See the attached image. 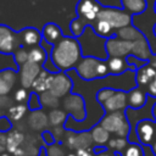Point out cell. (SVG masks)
Here are the masks:
<instances>
[{"instance_id":"obj_5","label":"cell","mask_w":156,"mask_h":156,"mask_svg":"<svg viewBox=\"0 0 156 156\" xmlns=\"http://www.w3.org/2000/svg\"><path fill=\"white\" fill-rule=\"evenodd\" d=\"M21 46V33H15L6 24H0V52L13 54Z\"/></svg>"},{"instance_id":"obj_3","label":"cell","mask_w":156,"mask_h":156,"mask_svg":"<svg viewBox=\"0 0 156 156\" xmlns=\"http://www.w3.org/2000/svg\"><path fill=\"white\" fill-rule=\"evenodd\" d=\"M98 18L107 21L116 30L132 24V15L126 10H121L117 7H101Z\"/></svg>"},{"instance_id":"obj_48","label":"cell","mask_w":156,"mask_h":156,"mask_svg":"<svg viewBox=\"0 0 156 156\" xmlns=\"http://www.w3.org/2000/svg\"><path fill=\"white\" fill-rule=\"evenodd\" d=\"M96 156H117V152H115V151H111L110 149H106L105 151H102V152L98 154Z\"/></svg>"},{"instance_id":"obj_54","label":"cell","mask_w":156,"mask_h":156,"mask_svg":"<svg viewBox=\"0 0 156 156\" xmlns=\"http://www.w3.org/2000/svg\"><path fill=\"white\" fill-rule=\"evenodd\" d=\"M0 156H10V155L6 154V152H2V154H0Z\"/></svg>"},{"instance_id":"obj_28","label":"cell","mask_w":156,"mask_h":156,"mask_svg":"<svg viewBox=\"0 0 156 156\" xmlns=\"http://www.w3.org/2000/svg\"><path fill=\"white\" fill-rule=\"evenodd\" d=\"M49 124L52 126V127H60L62 126L65 122H66V118H67V112L65 110H61V108H52L49 115Z\"/></svg>"},{"instance_id":"obj_16","label":"cell","mask_w":156,"mask_h":156,"mask_svg":"<svg viewBox=\"0 0 156 156\" xmlns=\"http://www.w3.org/2000/svg\"><path fill=\"white\" fill-rule=\"evenodd\" d=\"M21 40L23 46H37L43 41L41 32L34 27H27L21 32Z\"/></svg>"},{"instance_id":"obj_23","label":"cell","mask_w":156,"mask_h":156,"mask_svg":"<svg viewBox=\"0 0 156 156\" xmlns=\"http://www.w3.org/2000/svg\"><path fill=\"white\" fill-rule=\"evenodd\" d=\"M116 37L121 38V39H124V40H129V41H134V40H138L143 37H145L139 29H136L134 26L129 24V26H126L123 28H119L116 30Z\"/></svg>"},{"instance_id":"obj_39","label":"cell","mask_w":156,"mask_h":156,"mask_svg":"<svg viewBox=\"0 0 156 156\" xmlns=\"http://www.w3.org/2000/svg\"><path fill=\"white\" fill-rule=\"evenodd\" d=\"M76 138H77V134L72 130H68V132H65V135H63V144L69 149V150H76Z\"/></svg>"},{"instance_id":"obj_22","label":"cell","mask_w":156,"mask_h":156,"mask_svg":"<svg viewBox=\"0 0 156 156\" xmlns=\"http://www.w3.org/2000/svg\"><path fill=\"white\" fill-rule=\"evenodd\" d=\"M26 135L22 133V130H10L7 133V140H6V150L10 151L11 154H13V151L20 147L23 143H24Z\"/></svg>"},{"instance_id":"obj_33","label":"cell","mask_w":156,"mask_h":156,"mask_svg":"<svg viewBox=\"0 0 156 156\" xmlns=\"http://www.w3.org/2000/svg\"><path fill=\"white\" fill-rule=\"evenodd\" d=\"M128 140L127 138H121V136H117V138H113V139H110L108 143H107V149L115 151V152H122L127 146H128Z\"/></svg>"},{"instance_id":"obj_4","label":"cell","mask_w":156,"mask_h":156,"mask_svg":"<svg viewBox=\"0 0 156 156\" xmlns=\"http://www.w3.org/2000/svg\"><path fill=\"white\" fill-rule=\"evenodd\" d=\"M73 83L69 76L66 74V72H56L49 74L48 80V90L51 91L57 98H65L68 95L72 90Z\"/></svg>"},{"instance_id":"obj_26","label":"cell","mask_w":156,"mask_h":156,"mask_svg":"<svg viewBox=\"0 0 156 156\" xmlns=\"http://www.w3.org/2000/svg\"><path fill=\"white\" fill-rule=\"evenodd\" d=\"M48 55H49V54H48V51L45 50V48H43L41 45H37V46H33V48L29 50L28 61L43 66L44 62H45L46 58H48Z\"/></svg>"},{"instance_id":"obj_14","label":"cell","mask_w":156,"mask_h":156,"mask_svg":"<svg viewBox=\"0 0 156 156\" xmlns=\"http://www.w3.org/2000/svg\"><path fill=\"white\" fill-rule=\"evenodd\" d=\"M17 80V72L12 68L0 71V96L9 95Z\"/></svg>"},{"instance_id":"obj_24","label":"cell","mask_w":156,"mask_h":156,"mask_svg":"<svg viewBox=\"0 0 156 156\" xmlns=\"http://www.w3.org/2000/svg\"><path fill=\"white\" fill-rule=\"evenodd\" d=\"M123 10L129 12L132 16L143 13L146 10V0H121Z\"/></svg>"},{"instance_id":"obj_9","label":"cell","mask_w":156,"mask_h":156,"mask_svg":"<svg viewBox=\"0 0 156 156\" xmlns=\"http://www.w3.org/2000/svg\"><path fill=\"white\" fill-rule=\"evenodd\" d=\"M101 7L102 6L96 0H79L76 6V12L78 17L87 21V23L90 26L91 22L98 18Z\"/></svg>"},{"instance_id":"obj_55","label":"cell","mask_w":156,"mask_h":156,"mask_svg":"<svg viewBox=\"0 0 156 156\" xmlns=\"http://www.w3.org/2000/svg\"><path fill=\"white\" fill-rule=\"evenodd\" d=\"M154 10H155V13H156V1H155V5H154Z\"/></svg>"},{"instance_id":"obj_41","label":"cell","mask_w":156,"mask_h":156,"mask_svg":"<svg viewBox=\"0 0 156 156\" xmlns=\"http://www.w3.org/2000/svg\"><path fill=\"white\" fill-rule=\"evenodd\" d=\"M27 99H28V90H27L26 88L22 87V88H20V89L16 90L15 96H13V100H15L16 102H18V104H23Z\"/></svg>"},{"instance_id":"obj_1","label":"cell","mask_w":156,"mask_h":156,"mask_svg":"<svg viewBox=\"0 0 156 156\" xmlns=\"http://www.w3.org/2000/svg\"><path fill=\"white\" fill-rule=\"evenodd\" d=\"M50 56L58 71H71L82 58V45L76 37H62L52 45Z\"/></svg>"},{"instance_id":"obj_52","label":"cell","mask_w":156,"mask_h":156,"mask_svg":"<svg viewBox=\"0 0 156 156\" xmlns=\"http://www.w3.org/2000/svg\"><path fill=\"white\" fill-rule=\"evenodd\" d=\"M152 32H154V35L156 37V23H155V26H154V28H152Z\"/></svg>"},{"instance_id":"obj_36","label":"cell","mask_w":156,"mask_h":156,"mask_svg":"<svg viewBox=\"0 0 156 156\" xmlns=\"http://www.w3.org/2000/svg\"><path fill=\"white\" fill-rule=\"evenodd\" d=\"M13 101L15 100L10 99L7 95H1L0 96V118H4L5 116H7L9 110L15 105Z\"/></svg>"},{"instance_id":"obj_6","label":"cell","mask_w":156,"mask_h":156,"mask_svg":"<svg viewBox=\"0 0 156 156\" xmlns=\"http://www.w3.org/2000/svg\"><path fill=\"white\" fill-rule=\"evenodd\" d=\"M63 110L71 115L76 121H84L87 117V110H85V102L82 95L79 94H72L69 93L63 98L62 101Z\"/></svg>"},{"instance_id":"obj_49","label":"cell","mask_w":156,"mask_h":156,"mask_svg":"<svg viewBox=\"0 0 156 156\" xmlns=\"http://www.w3.org/2000/svg\"><path fill=\"white\" fill-rule=\"evenodd\" d=\"M149 62H150V65H151V66H154V67L156 68V55H154Z\"/></svg>"},{"instance_id":"obj_19","label":"cell","mask_w":156,"mask_h":156,"mask_svg":"<svg viewBox=\"0 0 156 156\" xmlns=\"http://www.w3.org/2000/svg\"><path fill=\"white\" fill-rule=\"evenodd\" d=\"M90 27L93 28L94 33L96 35H99L100 38H104V39H108L111 37H115L116 35V30L112 28V26L105 21V20H100V18H96L94 22H91Z\"/></svg>"},{"instance_id":"obj_8","label":"cell","mask_w":156,"mask_h":156,"mask_svg":"<svg viewBox=\"0 0 156 156\" xmlns=\"http://www.w3.org/2000/svg\"><path fill=\"white\" fill-rule=\"evenodd\" d=\"M100 58L95 56H84L74 67L78 76L84 80H94L98 78V67Z\"/></svg>"},{"instance_id":"obj_2","label":"cell","mask_w":156,"mask_h":156,"mask_svg":"<svg viewBox=\"0 0 156 156\" xmlns=\"http://www.w3.org/2000/svg\"><path fill=\"white\" fill-rule=\"evenodd\" d=\"M107 132L116 134L121 138H128L130 132V124L127 119L124 111H116V112H108L106 113L100 123Z\"/></svg>"},{"instance_id":"obj_15","label":"cell","mask_w":156,"mask_h":156,"mask_svg":"<svg viewBox=\"0 0 156 156\" xmlns=\"http://www.w3.org/2000/svg\"><path fill=\"white\" fill-rule=\"evenodd\" d=\"M27 124H28V127L30 129L37 130V132H41L48 127L49 117L41 110L30 111V113H29V116L27 118Z\"/></svg>"},{"instance_id":"obj_25","label":"cell","mask_w":156,"mask_h":156,"mask_svg":"<svg viewBox=\"0 0 156 156\" xmlns=\"http://www.w3.org/2000/svg\"><path fill=\"white\" fill-rule=\"evenodd\" d=\"M90 133H91L93 140H94V143H95L96 145L104 146V145L107 144L108 140H110V132H107V130H106L102 126H100V124H96L95 127H93L91 130H90Z\"/></svg>"},{"instance_id":"obj_21","label":"cell","mask_w":156,"mask_h":156,"mask_svg":"<svg viewBox=\"0 0 156 156\" xmlns=\"http://www.w3.org/2000/svg\"><path fill=\"white\" fill-rule=\"evenodd\" d=\"M146 93L138 87L128 93V106L133 110L141 108L146 104Z\"/></svg>"},{"instance_id":"obj_7","label":"cell","mask_w":156,"mask_h":156,"mask_svg":"<svg viewBox=\"0 0 156 156\" xmlns=\"http://www.w3.org/2000/svg\"><path fill=\"white\" fill-rule=\"evenodd\" d=\"M134 41L124 40L118 37H111L106 39L105 41V51L107 54V57H123L132 55Z\"/></svg>"},{"instance_id":"obj_10","label":"cell","mask_w":156,"mask_h":156,"mask_svg":"<svg viewBox=\"0 0 156 156\" xmlns=\"http://www.w3.org/2000/svg\"><path fill=\"white\" fill-rule=\"evenodd\" d=\"M41 72V66L34 62H26L24 65H22L20 67V80H21V85L26 89L32 88L34 80L37 79V77L40 74Z\"/></svg>"},{"instance_id":"obj_37","label":"cell","mask_w":156,"mask_h":156,"mask_svg":"<svg viewBox=\"0 0 156 156\" xmlns=\"http://www.w3.org/2000/svg\"><path fill=\"white\" fill-rule=\"evenodd\" d=\"M115 93H116V90L112 89V88H102V89H100V90L96 93V100L102 105V104L106 102Z\"/></svg>"},{"instance_id":"obj_53","label":"cell","mask_w":156,"mask_h":156,"mask_svg":"<svg viewBox=\"0 0 156 156\" xmlns=\"http://www.w3.org/2000/svg\"><path fill=\"white\" fill-rule=\"evenodd\" d=\"M67 156H78V155H77V152H71V154H68Z\"/></svg>"},{"instance_id":"obj_56","label":"cell","mask_w":156,"mask_h":156,"mask_svg":"<svg viewBox=\"0 0 156 156\" xmlns=\"http://www.w3.org/2000/svg\"><path fill=\"white\" fill-rule=\"evenodd\" d=\"M155 78H156V76H155Z\"/></svg>"},{"instance_id":"obj_35","label":"cell","mask_w":156,"mask_h":156,"mask_svg":"<svg viewBox=\"0 0 156 156\" xmlns=\"http://www.w3.org/2000/svg\"><path fill=\"white\" fill-rule=\"evenodd\" d=\"M28 57H29V51L24 46H21L20 49H17L13 52V58H15V61H16L18 67H21L22 65L28 62Z\"/></svg>"},{"instance_id":"obj_32","label":"cell","mask_w":156,"mask_h":156,"mask_svg":"<svg viewBox=\"0 0 156 156\" xmlns=\"http://www.w3.org/2000/svg\"><path fill=\"white\" fill-rule=\"evenodd\" d=\"M87 26H88V23H87V21H84L83 18H80V17L74 18V20L71 22V24H69V28H71V32H72L73 37L79 38V37L84 33Z\"/></svg>"},{"instance_id":"obj_51","label":"cell","mask_w":156,"mask_h":156,"mask_svg":"<svg viewBox=\"0 0 156 156\" xmlns=\"http://www.w3.org/2000/svg\"><path fill=\"white\" fill-rule=\"evenodd\" d=\"M151 147H152V151H154V154L156 155V140L152 143V145H151Z\"/></svg>"},{"instance_id":"obj_46","label":"cell","mask_w":156,"mask_h":156,"mask_svg":"<svg viewBox=\"0 0 156 156\" xmlns=\"http://www.w3.org/2000/svg\"><path fill=\"white\" fill-rule=\"evenodd\" d=\"M6 140H7V134L0 132V154H2L6 150Z\"/></svg>"},{"instance_id":"obj_40","label":"cell","mask_w":156,"mask_h":156,"mask_svg":"<svg viewBox=\"0 0 156 156\" xmlns=\"http://www.w3.org/2000/svg\"><path fill=\"white\" fill-rule=\"evenodd\" d=\"M45 151H46V156H66L63 149L60 145H57V144L48 145Z\"/></svg>"},{"instance_id":"obj_47","label":"cell","mask_w":156,"mask_h":156,"mask_svg":"<svg viewBox=\"0 0 156 156\" xmlns=\"http://www.w3.org/2000/svg\"><path fill=\"white\" fill-rule=\"evenodd\" d=\"M76 152L78 156H93L94 155V151L91 150V147L90 149H78V150H76Z\"/></svg>"},{"instance_id":"obj_17","label":"cell","mask_w":156,"mask_h":156,"mask_svg":"<svg viewBox=\"0 0 156 156\" xmlns=\"http://www.w3.org/2000/svg\"><path fill=\"white\" fill-rule=\"evenodd\" d=\"M107 65L110 69V74H122L127 69L135 71L138 68L135 65H130L127 62L126 58L123 57H107Z\"/></svg>"},{"instance_id":"obj_20","label":"cell","mask_w":156,"mask_h":156,"mask_svg":"<svg viewBox=\"0 0 156 156\" xmlns=\"http://www.w3.org/2000/svg\"><path fill=\"white\" fill-rule=\"evenodd\" d=\"M41 35H43V40H45L49 44H56L63 35H62V30L61 28L55 24V23H46L43 29H41Z\"/></svg>"},{"instance_id":"obj_34","label":"cell","mask_w":156,"mask_h":156,"mask_svg":"<svg viewBox=\"0 0 156 156\" xmlns=\"http://www.w3.org/2000/svg\"><path fill=\"white\" fill-rule=\"evenodd\" d=\"M119 154L121 156H144V149L143 145H139L138 143H129L128 146Z\"/></svg>"},{"instance_id":"obj_18","label":"cell","mask_w":156,"mask_h":156,"mask_svg":"<svg viewBox=\"0 0 156 156\" xmlns=\"http://www.w3.org/2000/svg\"><path fill=\"white\" fill-rule=\"evenodd\" d=\"M155 76H156V68L154 66H151L150 62L139 67L136 69V76H135L138 87H140V85L141 87H144V85L147 87V84L155 78Z\"/></svg>"},{"instance_id":"obj_44","label":"cell","mask_w":156,"mask_h":156,"mask_svg":"<svg viewBox=\"0 0 156 156\" xmlns=\"http://www.w3.org/2000/svg\"><path fill=\"white\" fill-rule=\"evenodd\" d=\"M146 93L152 98H156V78H154L146 87Z\"/></svg>"},{"instance_id":"obj_43","label":"cell","mask_w":156,"mask_h":156,"mask_svg":"<svg viewBox=\"0 0 156 156\" xmlns=\"http://www.w3.org/2000/svg\"><path fill=\"white\" fill-rule=\"evenodd\" d=\"M41 138H43V140L45 141V144H46V145H52V144H55V143H56V139H55V136H54L52 132H49V130L43 132Z\"/></svg>"},{"instance_id":"obj_30","label":"cell","mask_w":156,"mask_h":156,"mask_svg":"<svg viewBox=\"0 0 156 156\" xmlns=\"http://www.w3.org/2000/svg\"><path fill=\"white\" fill-rule=\"evenodd\" d=\"M27 110H28V106H26L24 104H18L17 102L16 105H13L9 110L6 117L12 122H18L24 117V115L27 113Z\"/></svg>"},{"instance_id":"obj_45","label":"cell","mask_w":156,"mask_h":156,"mask_svg":"<svg viewBox=\"0 0 156 156\" xmlns=\"http://www.w3.org/2000/svg\"><path fill=\"white\" fill-rule=\"evenodd\" d=\"M52 134H54V136H55L56 140H60V139L65 135V130H63L62 126H60V127H54V129H52Z\"/></svg>"},{"instance_id":"obj_29","label":"cell","mask_w":156,"mask_h":156,"mask_svg":"<svg viewBox=\"0 0 156 156\" xmlns=\"http://www.w3.org/2000/svg\"><path fill=\"white\" fill-rule=\"evenodd\" d=\"M49 74L50 72H48L46 69H41L40 74L37 77V79L34 80L33 85H32V89L34 93H43L45 90H48V80H49Z\"/></svg>"},{"instance_id":"obj_38","label":"cell","mask_w":156,"mask_h":156,"mask_svg":"<svg viewBox=\"0 0 156 156\" xmlns=\"http://www.w3.org/2000/svg\"><path fill=\"white\" fill-rule=\"evenodd\" d=\"M41 102H40V98L38 93H30L29 94V99H28V108L30 111H35V110H41Z\"/></svg>"},{"instance_id":"obj_11","label":"cell","mask_w":156,"mask_h":156,"mask_svg":"<svg viewBox=\"0 0 156 156\" xmlns=\"http://www.w3.org/2000/svg\"><path fill=\"white\" fill-rule=\"evenodd\" d=\"M155 127L156 124L154 123V121L149 118H145L138 122L135 127V133L141 145H152L154 136H155Z\"/></svg>"},{"instance_id":"obj_31","label":"cell","mask_w":156,"mask_h":156,"mask_svg":"<svg viewBox=\"0 0 156 156\" xmlns=\"http://www.w3.org/2000/svg\"><path fill=\"white\" fill-rule=\"evenodd\" d=\"M94 140L90 132H80L76 138V150L78 149H90Z\"/></svg>"},{"instance_id":"obj_42","label":"cell","mask_w":156,"mask_h":156,"mask_svg":"<svg viewBox=\"0 0 156 156\" xmlns=\"http://www.w3.org/2000/svg\"><path fill=\"white\" fill-rule=\"evenodd\" d=\"M108 74H110V69H108L107 61L100 60L99 67H98V78H105V77H107Z\"/></svg>"},{"instance_id":"obj_12","label":"cell","mask_w":156,"mask_h":156,"mask_svg":"<svg viewBox=\"0 0 156 156\" xmlns=\"http://www.w3.org/2000/svg\"><path fill=\"white\" fill-rule=\"evenodd\" d=\"M128 106V94L122 90H116V93L102 104V107L106 113L116 112V111H124Z\"/></svg>"},{"instance_id":"obj_13","label":"cell","mask_w":156,"mask_h":156,"mask_svg":"<svg viewBox=\"0 0 156 156\" xmlns=\"http://www.w3.org/2000/svg\"><path fill=\"white\" fill-rule=\"evenodd\" d=\"M132 55L135 56L140 61L149 62L151 60V57L154 56V52L150 49V45H149V41H147L146 37H143L138 40H134Z\"/></svg>"},{"instance_id":"obj_50","label":"cell","mask_w":156,"mask_h":156,"mask_svg":"<svg viewBox=\"0 0 156 156\" xmlns=\"http://www.w3.org/2000/svg\"><path fill=\"white\" fill-rule=\"evenodd\" d=\"M152 116H154V118H155V121H156V102H155L154 106H152Z\"/></svg>"},{"instance_id":"obj_27","label":"cell","mask_w":156,"mask_h":156,"mask_svg":"<svg viewBox=\"0 0 156 156\" xmlns=\"http://www.w3.org/2000/svg\"><path fill=\"white\" fill-rule=\"evenodd\" d=\"M39 98H40L41 106L45 107V108H57L58 105H60V98H57L56 95H54L49 90H45V91L40 93Z\"/></svg>"}]
</instances>
